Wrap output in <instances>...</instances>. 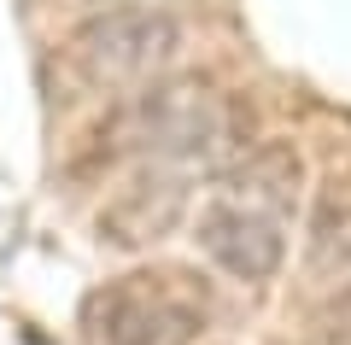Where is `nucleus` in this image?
I'll return each instance as SVG.
<instances>
[{
  "instance_id": "nucleus-2",
  "label": "nucleus",
  "mask_w": 351,
  "mask_h": 345,
  "mask_svg": "<svg viewBox=\"0 0 351 345\" xmlns=\"http://www.w3.org/2000/svg\"><path fill=\"white\" fill-rule=\"evenodd\" d=\"M182 53H188V18L152 0L100 6L76 18L64 36V64L88 88H141L152 76H170Z\"/></svg>"
},
{
  "instance_id": "nucleus-8",
  "label": "nucleus",
  "mask_w": 351,
  "mask_h": 345,
  "mask_svg": "<svg viewBox=\"0 0 351 345\" xmlns=\"http://www.w3.org/2000/svg\"><path fill=\"white\" fill-rule=\"evenodd\" d=\"M311 340L316 345H351V275H339L311 305Z\"/></svg>"
},
{
  "instance_id": "nucleus-6",
  "label": "nucleus",
  "mask_w": 351,
  "mask_h": 345,
  "mask_svg": "<svg viewBox=\"0 0 351 345\" xmlns=\"http://www.w3.org/2000/svg\"><path fill=\"white\" fill-rule=\"evenodd\" d=\"M299 193H304V152L299 141H281V135L252 141L223 170V199H240V205L269 211V217H287Z\"/></svg>"
},
{
  "instance_id": "nucleus-1",
  "label": "nucleus",
  "mask_w": 351,
  "mask_h": 345,
  "mask_svg": "<svg viewBox=\"0 0 351 345\" xmlns=\"http://www.w3.org/2000/svg\"><path fill=\"white\" fill-rule=\"evenodd\" d=\"M106 158L135 152L141 164H199L228 170L252 147V106H240L211 76H152L112 111V129H100Z\"/></svg>"
},
{
  "instance_id": "nucleus-7",
  "label": "nucleus",
  "mask_w": 351,
  "mask_h": 345,
  "mask_svg": "<svg viewBox=\"0 0 351 345\" xmlns=\"http://www.w3.org/2000/svg\"><path fill=\"white\" fill-rule=\"evenodd\" d=\"M304 263L316 275H351V170H328L304 217Z\"/></svg>"
},
{
  "instance_id": "nucleus-3",
  "label": "nucleus",
  "mask_w": 351,
  "mask_h": 345,
  "mask_svg": "<svg viewBox=\"0 0 351 345\" xmlns=\"http://www.w3.org/2000/svg\"><path fill=\"white\" fill-rule=\"evenodd\" d=\"M205 328V305L158 275H123L88 298L94 345H193Z\"/></svg>"
},
{
  "instance_id": "nucleus-5",
  "label": "nucleus",
  "mask_w": 351,
  "mask_h": 345,
  "mask_svg": "<svg viewBox=\"0 0 351 345\" xmlns=\"http://www.w3.org/2000/svg\"><path fill=\"white\" fill-rule=\"evenodd\" d=\"M188 240L205 252V263H217L228 281H246V287L276 281L281 263H287V228H281V217L252 211V205L223 199V193L211 205H199Z\"/></svg>"
},
{
  "instance_id": "nucleus-4",
  "label": "nucleus",
  "mask_w": 351,
  "mask_h": 345,
  "mask_svg": "<svg viewBox=\"0 0 351 345\" xmlns=\"http://www.w3.org/2000/svg\"><path fill=\"white\" fill-rule=\"evenodd\" d=\"M188 211H193L188 176L176 170V164H141V170H129L123 182L100 199L94 235L112 252H152L188 222Z\"/></svg>"
}]
</instances>
